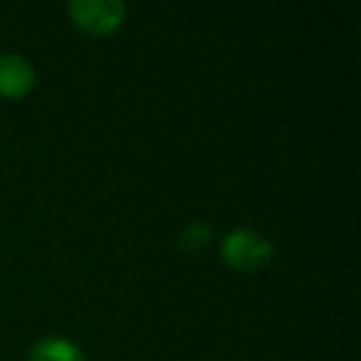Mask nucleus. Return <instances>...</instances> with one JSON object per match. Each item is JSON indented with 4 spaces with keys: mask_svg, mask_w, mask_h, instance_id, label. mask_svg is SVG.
I'll use <instances>...</instances> for the list:
<instances>
[{
    "mask_svg": "<svg viewBox=\"0 0 361 361\" xmlns=\"http://www.w3.org/2000/svg\"><path fill=\"white\" fill-rule=\"evenodd\" d=\"M275 255V243L255 228H235L221 243V257L238 272H257L267 267Z\"/></svg>",
    "mask_w": 361,
    "mask_h": 361,
    "instance_id": "nucleus-1",
    "label": "nucleus"
},
{
    "mask_svg": "<svg viewBox=\"0 0 361 361\" xmlns=\"http://www.w3.org/2000/svg\"><path fill=\"white\" fill-rule=\"evenodd\" d=\"M67 13L90 35H111L126 23V6L121 0H70Z\"/></svg>",
    "mask_w": 361,
    "mask_h": 361,
    "instance_id": "nucleus-2",
    "label": "nucleus"
},
{
    "mask_svg": "<svg viewBox=\"0 0 361 361\" xmlns=\"http://www.w3.org/2000/svg\"><path fill=\"white\" fill-rule=\"evenodd\" d=\"M35 87V67L18 52L0 55V94L8 99H20Z\"/></svg>",
    "mask_w": 361,
    "mask_h": 361,
    "instance_id": "nucleus-3",
    "label": "nucleus"
},
{
    "mask_svg": "<svg viewBox=\"0 0 361 361\" xmlns=\"http://www.w3.org/2000/svg\"><path fill=\"white\" fill-rule=\"evenodd\" d=\"M27 361H87L85 351L65 336H42L30 346Z\"/></svg>",
    "mask_w": 361,
    "mask_h": 361,
    "instance_id": "nucleus-4",
    "label": "nucleus"
},
{
    "mask_svg": "<svg viewBox=\"0 0 361 361\" xmlns=\"http://www.w3.org/2000/svg\"><path fill=\"white\" fill-rule=\"evenodd\" d=\"M211 240H213V226L211 223H203V221L188 223V226L178 233V245L188 252H198Z\"/></svg>",
    "mask_w": 361,
    "mask_h": 361,
    "instance_id": "nucleus-5",
    "label": "nucleus"
}]
</instances>
